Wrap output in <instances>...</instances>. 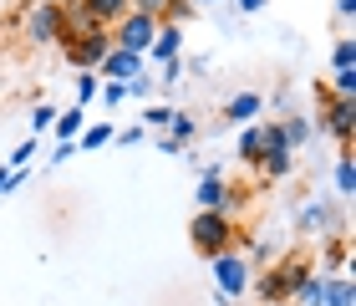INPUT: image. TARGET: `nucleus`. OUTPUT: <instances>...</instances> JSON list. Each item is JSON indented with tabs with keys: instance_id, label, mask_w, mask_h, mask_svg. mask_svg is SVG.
<instances>
[{
	"instance_id": "obj_1",
	"label": "nucleus",
	"mask_w": 356,
	"mask_h": 306,
	"mask_svg": "<svg viewBox=\"0 0 356 306\" xmlns=\"http://www.w3.org/2000/svg\"><path fill=\"white\" fill-rule=\"evenodd\" d=\"M234 235H239V224L229 215H219V209H193L188 240H193V250H199V255L214 261L219 250H234Z\"/></svg>"
},
{
	"instance_id": "obj_2",
	"label": "nucleus",
	"mask_w": 356,
	"mask_h": 306,
	"mask_svg": "<svg viewBox=\"0 0 356 306\" xmlns=\"http://www.w3.org/2000/svg\"><path fill=\"white\" fill-rule=\"evenodd\" d=\"M250 281H254V261L245 250H219L214 255V291H219V301H245Z\"/></svg>"
},
{
	"instance_id": "obj_3",
	"label": "nucleus",
	"mask_w": 356,
	"mask_h": 306,
	"mask_svg": "<svg viewBox=\"0 0 356 306\" xmlns=\"http://www.w3.org/2000/svg\"><path fill=\"white\" fill-rule=\"evenodd\" d=\"M321 92V133H331L341 148H351V133H356V98H331L326 87H316Z\"/></svg>"
},
{
	"instance_id": "obj_4",
	"label": "nucleus",
	"mask_w": 356,
	"mask_h": 306,
	"mask_svg": "<svg viewBox=\"0 0 356 306\" xmlns=\"http://www.w3.org/2000/svg\"><path fill=\"white\" fill-rule=\"evenodd\" d=\"M153 36H158V21H153V15H143V10H127V15L112 21V46H122V52L148 56Z\"/></svg>"
},
{
	"instance_id": "obj_5",
	"label": "nucleus",
	"mask_w": 356,
	"mask_h": 306,
	"mask_svg": "<svg viewBox=\"0 0 356 306\" xmlns=\"http://www.w3.org/2000/svg\"><path fill=\"white\" fill-rule=\"evenodd\" d=\"M21 31L31 46H56L61 36V6L56 0H31V10L21 15Z\"/></svg>"
},
{
	"instance_id": "obj_6",
	"label": "nucleus",
	"mask_w": 356,
	"mask_h": 306,
	"mask_svg": "<svg viewBox=\"0 0 356 306\" xmlns=\"http://www.w3.org/2000/svg\"><path fill=\"white\" fill-rule=\"evenodd\" d=\"M107 52H112V26H97V31H87V36H76L67 46V61L76 72H97V61H102Z\"/></svg>"
},
{
	"instance_id": "obj_7",
	"label": "nucleus",
	"mask_w": 356,
	"mask_h": 306,
	"mask_svg": "<svg viewBox=\"0 0 356 306\" xmlns=\"http://www.w3.org/2000/svg\"><path fill=\"white\" fill-rule=\"evenodd\" d=\"M296 230L300 235H341V209L326 204V199H311V204H300Z\"/></svg>"
},
{
	"instance_id": "obj_8",
	"label": "nucleus",
	"mask_w": 356,
	"mask_h": 306,
	"mask_svg": "<svg viewBox=\"0 0 356 306\" xmlns=\"http://www.w3.org/2000/svg\"><path fill=\"white\" fill-rule=\"evenodd\" d=\"M97 26H102V21L87 10V0H61V36H56V46L67 52L76 36H87V31H97Z\"/></svg>"
},
{
	"instance_id": "obj_9",
	"label": "nucleus",
	"mask_w": 356,
	"mask_h": 306,
	"mask_svg": "<svg viewBox=\"0 0 356 306\" xmlns=\"http://www.w3.org/2000/svg\"><path fill=\"white\" fill-rule=\"evenodd\" d=\"M138 72H143V56L138 52H122V46H112V52L97 61V77H102V82H133Z\"/></svg>"
},
{
	"instance_id": "obj_10",
	"label": "nucleus",
	"mask_w": 356,
	"mask_h": 306,
	"mask_svg": "<svg viewBox=\"0 0 356 306\" xmlns=\"http://www.w3.org/2000/svg\"><path fill=\"white\" fill-rule=\"evenodd\" d=\"M178 56H184V26H163L158 21V36H153V46H148L143 61H158V67H163V61H178Z\"/></svg>"
},
{
	"instance_id": "obj_11",
	"label": "nucleus",
	"mask_w": 356,
	"mask_h": 306,
	"mask_svg": "<svg viewBox=\"0 0 356 306\" xmlns=\"http://www.w3.org/2000/svg\"><path fill=\"white\" fill-rule=\"evenodd\" d=\"M260 112H265V98H260V92H234V98L224 102V118H229L234 128L260 123Z\"/></svg>"
},
{
	"instance_id": "obj_12",
	"label": "nucleus",
	"mask_w": 356,
	"mask_h": 306,
	"mask_svg": "<svg viewBox=\"0 0 356 306\" xmlns=\"http://www.w3.org/2000/svg\"><path fill=\"white\" fill-rule=\"evenodd\" d=\"M234 153H239V164H260V153H265V123H245L239 128V143H234Z\"/></svg>"
},
{
	"instance_id": "obj_13",
	"label": "nucleus",
	"mask_w": 356,
	"mask_h": 306,
	"mask_svg": "<svg viewBox=\"0 0 356 306\" xmlns=\"http://www.w3.org/2000/svg\"><path fill=\"white\" fill-rule=\"evenodd\" d=\"M224 194H229V184L219 179V169L199 174V189H193V204H199V209H219V204H224Z\"/></svg>"
},
{
	"instance_id": "obj_14",
	"label": "nucleus",
	"mask_w": 356,
	"mask_h": 306,
	"mask_svg": "<svg viewBox=\"0 0 356 306\" xmlns=\"http://www.w3.org/2000/svg\"><path fill=\"white\" fill-rule=\"evenodd\" d=\"M280 133H285L290 148H305V143L316 138V123L305 118V112H285V118H280Z\"/></svg>"
},
{
	"instance_id": "obj_15",
	"label": "nucleus",
	"mask_w": 356,
	"mask_h": 306,
	"mask_svg": "<svg viewBox=\"0 0 356 306\" xmlns=\"http://www.w3.org/2000/svg\"><path fill=\"white\" fill-rule=\"evenodd\" d=\"M321 306H356V291H351V276H346V270L326 276V286H321Z\"/></svg>"
},
{
	"instance_id": "obj_16",
	"label": "nucleus",
	"mask_w": 356,
	"mask_h": 306,
	"mask_svg": "<svg viewBox=\"0 0 356 306\" xmlns=\"http://www.w3.org/2000/svg\"><path fill=\"white\" fill-rule=\"evenodd\" d=\"M254 169H260L265 179H285V174L296 169V148H265V153H260V164H254Z\"/></svg>"
},
{
	"instance_id": "obj_17",
	"label": "nucleus",
	"mask_w": 356,
	"mask_h": 306,
	"mask_svg": "<svg viewBox=\"0 0 356 306\" xmlns=\"http://www.w3.org/2000/svg\"><path fill=\"white\" fill-rule=\"evenodd\" d=\"M331 179H336V194H341V199L356 194V164H351V148H341V158H336V174H331Z\"/></svg>"
},
{
	"instance_id": "obj_18",
	"label": "nucleus",
	"mask_w": 356,
	"mask_h": 306,
	"mask_svg": "<svg viewBox=\"0 0 356 306\" xmlns=\"http://www.w3.org/2000/svg\"><path fill=\"white\" fill-rule=\"evenodd\" d=\"M82 128H87V123H82V107H72V112H56V123H51V133H56L61 143H72L76 133H82Z\"/></svg>"
},
{
	"instance_id": "obj_19",
	"label": "nucleus",
	"mask_w": 356,
	"mask_h": 306,
	"mask_svg": "<svg viewBox=\"0 0 356 306\" xmlns=\"http://www.w3.org/2000/svg\"><path fill=\"white\" fill-rule=\"evenodd\" d=\"M76 143H82L87 153L107 148V143H112V123H92V128H82V133H76Z\"/></svg>"
},
{
	"instance_id": "obj_20",
	"label": "nucleus",
	"mask_w": 356,
	"mask_h": 306,
	"mask_svg": "<svg viewBox=\"0 0 356 306\" xmlns=\"http://www.w3.org/2000/svg\"><path fill=\"white\" fill-rule=\"evenodd\" d=\"M351 67H356V41L341 36V41L331 46V72H351Z\"/></svg>"
},
{
	"instance_id": "obj_21",
	"label": "nucleus",
	"mask_w": 356,
	"mask_h": 306,
	"mask_svg": "<svg viewBox=\"0 0 356 306\" xmlns=\"http://www.w3.org/2000/svg\"><path fill=\"white\" fill-rule=\"evenodd\" d=\"M87 10H92L102 26H112L118 15H127V0H87Z\"/></svg>"
},
{
	"instance_id": "obj_22",
	"label": "nucleus",
	"mask_w": 356,
	"mask_h": 306,
	"mask_svg": "<svg viewBox=\"0 0 356 306\" xmlns=\"http://www.w3.org/2000/svg\"><path fill=\"white\" fill-rule=\"evenodd\" d=\"M168 123H173V107H168V102H148V112H143V128H153V133H163Z\"/></svg>"
},
{
	"instance_id": "obj_23",
	"label": "nucleus",
	"mask_w": 356,
	"mask_h": 306,
	"mask_svg": "<svg viewBox=\"0 0 356 306\" xmlns=\"http://www.w3.org/2000/svg\"><path fill=\"white\" fill-rule=\"evenodd\" d=\"M26 118H31V133H51V123H56V107H51V102H36V107L26 112Z\"/></svg>"
},
{
	"instance_id": "obj_24",
	"label": "nucleus",
	"mask_w": 356,
	"mask_h": 306,
	"mask_svg": "<svg viewBox=\"0 0 356 306\" xmlns=\"http://www.w3.org/2000/svg\"><path fill=\"white\" fill-rule=\"evenodd\" d=\"M321 286H326V276H321V270H311V276H305V286L296 291V301H300V306H321Z\"/></svg>"
},
{
	"instance_id": "obj_25",
	"label": "nucleus",
	"mask_w": 356,
	"mask_h": 306,
	"mask_svg": "<svg viewBox=\"0 0 356 306\" xmlns=\"http://www.w3.org/2000/svg\"><path fill=\"white\" fill-rule=\"evenodd\" d=\"M193 133H199V123H193V118H188V112H178V107H173V123H168V138H178V143H188Z\"/></svg>"
},
{
	"instance_id": "obj_26",
	"label": "nucleus",
	"mask_w": 356,
	"mask_h": 306,
	"mask_svg": "<svg viewBox=\"0 0 356 306\" xmlns=\"http://www.w3.org/2000/svg\"><path fill=\"white\" fill-rule=\"evenodd\" d=\"M188 15H193V0H168V6H163V15H158V21H163V26H184Z\"/></svg>"
},
{
	"instance_id": "obj_27",
	"label": "nucleus",
	"mask_w": 356,
	"mask_h": 306,
	"mask_svg": "<svg viewBox=\"0 0 356 306\" xmlns=\"http://www.w3.org/2000/svg\"><path fill=\"white\" fill-rule=\"evenodd\" d=\"M331 98H356V67L351 72H331Z\"/></svg>"
},
{
	"instance_id": "obj_28",
	"label": "nucleus",
	"mask_w": 356,
	"mask_h": 306,
	"mask_svg": "<svg viewBox=\"0 0 356 306\" xmlns=\"http://www.w3.org/2000/svg\"><path fill=\"white\" fill-rule=\"evenodd\" d=\"M97 87H102V77H97V72H76V107L92 102V98H97Z\"/></svg>"
},
{
	"instance_id": "obj_29",
	"label": "nucleus",
	"mask_w": 356,
	"mask_h": 306,
	"mask_svg": "<svg viewBox=\"0 0 356 306\" xmlns=\"http://www.w3.org/2000/svg\"><path fill=\"white\" fill-rule=\"evenodd\" d=\"M97 98H102L107 107H122L127 102V82H102V87H97Z\"/></svg>"
},
{
	"instance_id": "obj_30",
	"label": "nucleus",
	"mask_w": 356,
	"mask_h": 306,
	"mask_svg": "<svg viewBox=\"0 0 356 306\" xmlns=\"http://www.w3.org/2000/svg\"><path fill=\"white\" fill-rule=\"evenodd\" d=\"M36 153H41V148H36V138H31V143H21V148L10 153V164H6V169H26V164H31Z\"/></svg>"
},
{
	"instance_id": "obj_31",
	"label": "nucleus",
	"mask_w": 356,
	"mask_h": 306,
	"mask_svg": "<svg viewBox=\"0 0 356 306\" xmlns=\"http://www.w3.org/2000/svg\"><path fill=\"white\" fill-rule=\"evenodd\" d=\"M127 98H153V77H148V72H138L133 82H127Z\"/></svg>"
},
{
	"instance_id": "obj_32",
	"label": "nucleus",
	"mask_w": 356,
	"mask_h": 306,
	"mask_svg": "<svg viewBox=\"0 0 356 306\" xmlns=\"http://www.w3.org/2000/svg\"><path fill=\"white\" fill-rule=\"evenodd\" d=\"M163 6H168V0H127V10H143V15H153V21L163 15Z\"/></svg>"
},
{
	"instance_id": "obj_33",
	"label": "nucleus",
	"mask_w": 356,
	"mask_h": 306,
	"mask_svg": "<svg viewBox=\"0 0 356 306\" xmlns=\"http://www.w3.org/2000/svg\"><path fill=\"white\" fill-rule=\"evenodd\" d=\"M229 6H234L239 15H260V10L270 6V0H229Z\"/></svg>"
},
{
	"instance_id": "obj_34",
	"label": "nucleus",
	"mask_w": 356,
	"mask_h": 306,
	"mask_svg": "<svg viewBox=\"0 0 356 306\" xmlns=\"http://www.w3.org/2000/svg\"><path fill=\"white\" fill-rule=\"evenodd\" d=\"M158 77H163V82H178V77H184V56H178V61H163V72H158Z\"/></svg>"
},
{
	"instance_id": "obj_35",
	"label": "nucleus",
	"mask_w": 356,
	"mask_h": 306,
	"mask_svg": "<svg viewBox=\"0 0 356 306\" xmlns=\"http://www.w3.org/2000/svg\"><path fill=\"white\" fill-rule=\"evenodd\" d=\"M72 153H76V143H56V148H51V164H67Z\"/></svg>"
},
{
	"instance_id": "obj_36",
	"label": "nucleus",
	"mask_w": 356,
	"mask_h": 306,
	"mask_svg": "<svg viewBox=\"0 0 356 306\" xmlns=\"http://www.w3.org/2000/svg\"><path fill=\"white\" fill-rule=\"evenodd\" d=\"M158 153H173V158H178V153H184V143H178V138H168V133H163V138H158Z\"/></svg>"
},
{
	"instance_id": "obj_37",
	"label": "nucleus",
	"mask_w": 356,
	"mask_h": 306,
	"mask_svg": "<svg viewBox=\"0 0 356 306\" xmlns=\"http://www.w3.org/2000/svg\"><path fill=\"white\" fill-rule=\"evenodd\" d=\"M336 15H341V21H351V15H356V0H336Z\"/></svg>"
},
{
	"instance_id": "obj_38",
	"label": "nucleus",
	"mask_w": 356,
	"mask_h": 306,
	"mask_svg": "<svg viewBox=\"0 0 356 306\" xmlns=\"http://www.w3.org/2000/svg\"><path fill=\"white\" fill-rule=\"evenodd\" d=\"M0 194H10V169H0Z\"/></svg>"
},
{
	"instance_id": "obj_39",
	"label": "nucleus",
	"mask_w": 356,
	"mask_h": 306,
	"mask_svg": "<svg viewBox=\"0 0 356 306\" xmlns=\"http://www.w3.org/2000/svg\"><path fill=\"white\" fill-rule=\"evenodd\" d=\"M199 6H224V0H193V10H199Z\"/></svg>"
},
{
	"instance_id": "obj_40",
	"label": "nucleus",
	"mask_w": 356,
	"mask_h": 306,
	"mask_svg": "<svg viewBox=\"0 0 356 306\" xmlns=\"http://www.w3.org/2000/svg\"><path fill=\"white\" fill-rule=\"evenodd\" d=\"M270 306H290V301H270Z\"/></svg>"
},
{
	"instance_id": "obj_41",
	"label": "nucleus",
	"mask_w": 356,
	"mask_h": 306,
	"mask_svg": "<svg viewBox=\"0 0 356 306\" xmlns=\"http://www.w3.org/2000/svg\"><path fill=\"white\" fill-rule=\"evenodd\" d=\"M239 306H245V301H239Z\"/></svg>"
},
{
	"instance_id": "obj_42",
	"label": "nucleus",
	"mask_w": 356,
	"mask_h": 306,
	"mask_svg": "<svg viewBox=\"0 0 356 306\" xmlns=\"http://www.w3.org/2000/svg\"><path fill=\"white\" fill-rule=\"evenodd\" d=\"M56 6H61V0H56Z\"/></svg>"
}]
</instances>
